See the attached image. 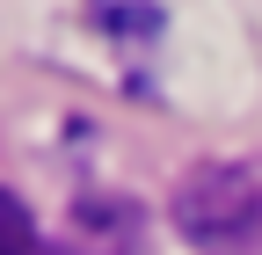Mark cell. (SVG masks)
Segmentation results:
<instances>
[{"mask_svg": "<svg viewBox=\"0 0 262 255\" xmlns=\"http://www.w3.org/2000/svg\"><path fill=\"white\" fill-rule=\"evenodd\" d=\"M175 233L196 255H255L262 248V153L204 161L175 182Z\"/></svg>", "mask_w": 262, "mask_h": 255, "instance_id": "6da1fadb", "label": "cell"}, {"mask_svg": "<svg viewBox=\"0 0 262 255\" xmlns=\"http://www.w3.org/2000/svg\"><path fill=\"white\" fill-rule=\"evenodd\" d=\"M0 255H44L37 219H29V204L15 197V189H0Z\"/></svg>", "mask_w": 262, "mask_h": 255, "instance_id": "7a4b0ae2", "label": "cell"}]
</instances>
